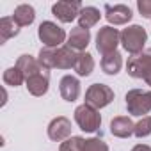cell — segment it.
<instances>
[{
	"label": "cell",
	"instance_id": "22",
	"mask_svg": "<svg viewBox=\"0 0 151 151\" xmlns=\"http://www.w3.org/2000/svg\"><path fill=\"white\" fill-rule=\"evenodd\" d=\"M4 84L6 86H11V87H18L25 82V77H23V73L14 66V68H9L4 71Z\"/></svg>",
	"mask_w": 151,
	"mask_h": 151
},
{
	"label": "cell",
	"instance_id": "8",
	"mask_svg": "<svg viewBox=\"0 0 151 151\" xmlns=\"http://www.w3.org/2000/svg\"><path fill=\"white\" fill-rule=\"evenodd\" d=\"M82 9L84 7L78 0H73V2L71 0H60V2L52 6V14L62 23H71L75 18H78Z\"/></svg>",
	"mask_w": 151,
	"mask_h": 151
},
{
	"label": "cell",
	"instance_id": "30",
	"mask_svg": "<svg viewBox=\"0 0 151 151\" xmlns=\"http://www.w3.org/2000/svg\"><path fill=\"white\" fill-rule=\"evenodd\" d=\"M149 98H151V91H149Z\"/></svg>",
	"mask_w": 151,
	"mask_h": 151
},
{
	"label": "cell",
	"instance_id": "12",
	"mask_svg": "<svg viewBox=\"0 0 151 151\" xmlns=\"http://www.w3.org/2000/svg\"><path fill=\"white\" fill-rule=\"evenodd\" d=\"M59 91L62 100L66 101H75L80 96V82L77 77H71V75H66V77L60 78L59 82Z\"/></svg>",
	"mask_w": 151,
	"mask_h": 151
},
{
	"label": "cell",
	"instance_id": "4",
	"mask_svg": "<svg viewBox=\"0 0 151 151\" xmlns=\"http://www.w3.org/2000/svg\"><path fill=\"white\" fill-rule=\"evenodd\" d=\"M126 109H128V114L144 117V114H147L151 110L149 91H142V89L128 91L126 93Z\"/></svg>",
	"mask_w": 151,
	"mask_h": 151
},
{
	"label": "cell",
	"instance_id": "5",
	"mask_svg": "<svg viewBox=\"0 0 151 151\" xmlns=\"http://www.w3.org/2000/svg\"><path fill=\"white\" fill-rule=\"evenodd\" d=\"M37 36H39L41 43L48 48H60V45L66 39L64 29H60L53 22H43L37 29Z\"/></svg>",
	"mask_w": 151,
	"mask_h": 151
},
{
	"label": "cell",
	"instance_id": "7",
	"mask_svg": "<svg viewBox=\"0 0 151 151\" xmlns=\"http://www.w3.org/2000/svg\"><path fill=\"white\" fill-rule=\"evenodd\" d=\"M126 71L133 78H144L146 73L151 71V46L139 55H132L126 62Z\"/></svg>",
	"mask_w": 151,
	"mask_h": 151
},
{
	"label": "cell",
	"instance_id": "18",
	"mask_svg": "<svg viewBox=\"0 0 151 151\" xmlns=\"http://www.w3.org/2000/svg\"><path fill=\"white\" fill-rule=\"evenodd\" d=\"M123 68V57L119 52H114V53H109V55H103L101 59V69L103 73L107 75H117Z\"/></svg>",
	"mask_w": 151,
	"mask_h": 151
},
{
	"label": "cell",
	"instance_id": "10",
	"mask_svg": "<svg viewBox=\"0 0 151 151\" xmlns=\"http://www.w3.org/2000/svg\"><path fill=\"white\" fill-rule=\"evenodd\" d=\"M132 9L124 4H107L105 6V18L109 20L110 27L112 25H126L130 20H132Z\"/></svg>",
	"mask_w": 151,
	"mask_h": 151
},
{
	"label": "cell",
	"instance_id": "13",
	"mask_svg": "<svg viewBox=\"0 0 151 151\" xmlns=\"http://www.w3.org/2000/svg\"><path fill=\"white\" fill-rule=\"evenodd\" d=\"M89 41H91V34L87 29H82V27L71 29V32L68 36V46L73 48L75 52H80V53L87 48Z\"/></svg>",
	"mask_w": 151,
	"mask_h": 151
},
{
	"label": "cell",
	"instance_id": "23",
	"mask_svg": "<svg viewBox=\"0 0 151 151\" xmlns=\"http://www.w3.org/2000/svg\"><path fill=\"white\" fill-rule=\"evenodd\" d=\"M55 50L57 48H41L39 50V57H37V62L45 68V69H52L55 68Z\"/></svg>",
	"mask_w": 151,
	"mask_h": 151
},
{
	"label": "cell",
	"instance_id": "1",
	"mask_svg": "<svg viewBox=\"0 0 151 151\" xmlns=\"http://www.w3.org/2000/svg\"><path fill=\"white\" fill-rule=\"evenodd\" d=\"M147 34L140 25H130L121 32V45L130 55H139L144 52Z\"/></svg>",
	"mask_w": 151,
	"mask_h": 151
},
{
	"label": "cell",
	"instance_id": "19",
	"mask_svg": "<svg viewBox=\"0 0 151 151\" xmlns=\"http://www.w3.org/2000/svg\"><path fill=\"white\" fill-rule=\"evenodd\" d=\"M73 69L77 71L78 77H89V75L93 73V69H94V59H93V55L87 53V52L78 53L77 62H75V68Z\"/></svg>",
	"mask_w": 151,
	"mask_h": 151
},
{
	"label": "cell",
	"instance_id": "9",
	"mask_svg": "<svg viewBox=\"0 0 151 151\" xmlns=\"http://www.w3.org/2000/svg\"><path fill=\"white\" fill-rule=\"evenodd\" d=\"M48 137L53 142H64L71 137V121L64 116H59L52 119L48 124Z\"/></svg>",
	"mask_w": 151,
	"mask_h": 151
},
{
	"label": "cell",
	"instance_id": "6",
	"mask_svg": "<svg viewBox=\"0 0 151 151\" xmlns=\"http://www.w3.org/2000/svg\"><path fill=\"white\" fill-rule=\"evenodd\" d=\"M121 43V32L110 25L107 27H101L98 36H96V50L101 53V55H109V53H114L117 45Z\"/></svg>",
	"mask_w": 151,
	"mask_h": 151
},
{
	"label": "cell",
	"instance_id": "15",
	"mask_svg": "<svg viewBox=\"0 0 151 151\" xmlns=\"http://www.w3.org/2000/svg\"><path fill=\"white\" fill-rule=\"evenodd\" d=\"M16 68L23 73V77H25V80L27 78H30V77H34V75H37L39 71H43L45 68L37 62V59H34L32 55H20L18 57V60H16Z\"/></svg>",
	"mask_w": 151,
	"mask_h": 151
},
{
	"label": "cell",
	"instance_id": "11",
	"mask_svg": "<svg viewBox=\"0 0 151 151\" xmlns=\"http://www.w3.org/2000/svg\"><path fill=\"white\" fill-rule=\"evenodd\" d=\"M27 91L32 94V96H45L46 91H48V82H50V73L48 69H43L39 71L37 75L27 78Z\"/></svg>",
	"mask_w": 151,
	"mask_h": 151
},
{
	"label": "cell",
	"instance_id": "21",
	"mask_svg": "<svg viewBox=\"0 0 151 151\" xmlns=\"http://www.w3.org/2000/svg\"><path fill=\"white\" fill-rule=\"evenodd\" d=\"M20 25L13 20V16H6L0 20V43H6L7 39L18 36Z\"/></svg>",
	"mask_w": 151,
	"mask_h": 151
},
{
	"label": "cell",
	"instance_id": "2",
	"mask_svg": "<svg viewBox=\"0 0 151 151\" xmlns=\"http://www.w3.org/2000/svg\"><path fill=\"white\" fill-rule=\"evenodd\" d=\"M75 121H77L78 128L82 132H87V133H93V132H98L100 126H101V116L96 109L89 107V105H80L75 109Z\"/></svg>",
	"mask_w": 151,
	"mask_h": 151
},
{
	"label": "cell",
	"instance_id": "24",
	"mask_svg": "<svg viewBox=\"0 0 151 151\" xmlns=\"http://www.w3.org/2000/svg\"><path fill=\"white\" fill-rule=\"evenodd\" d=\"M133 135L139 137V139H144V137L151 135V116H144L142 119H139V121L135 123Z\"/></svg>",
	"mask_w": 151,
	"mask_h": 151
},
{
	"label": "cell",
	"instance_id": "26",
	"mask_svg": "<svg viewBox=\"0 0 151 151\" xmlns=\"http://www.w3.org/2000/svg\"><path fill=\"white\" fill-rule=\"evenodd\" d=\"M84 151H109V144L100 137H93L86 140Z\"/></svg>",
	"mask_w": 151,
	"mask_h": 151
},
{
	"label": "cell",
	"instance_id": "20",
	"mask_svg": "<svg viewBox=\"0 0 151 151\" xmlns=\"http://www.w3.org/2000/svg\"><path fill=\"white\" fill-rule=\"evenodd\" d=\"M100 18H101V14H100V11L96 9V7H84L82 11H80V14H78V27H82V29H91V27H94L98 22H100Z\"/></svg>",
	"mask_w": 151,
	"mask_h": 151
},
{
	"label": "cell",
	"instance_id": "16",
	"mask_svg": "<svg viewBox=\"0 0 151 151\" xmlns=\"http://www.w3.org/2000/svg\"><path fill=\"white\" fill-rule=\"evenodd\" d=\"M77 57H78V53H75V50L69 48L68 45L66 46H60V48L55 50V68H59V69L75 68Z\"/></svg>",
	"mask_w": 151,
	"mask_h": 151
},
{
	"label": "cell",
	"instance_id": "27",
	"mask_svg": "<svg viewBox=\"0 0 151 151\" xmlns=\"http://www.w3.org/2000/svg\"><path fill=\"white\" fill-rule=\"evenodd\" d=\"M137 7H139V13L144 18H151V0H139Z\"/></svg>",
	"mask_w": 151,
	"mask_h": 151
},
{
	"label": "cell",
	"instance_id": "25",
	"mask_svg": "<svg viewBox=\"0 0 151 151\" xmlns=\"http://www.w3.org/2000/svg\"><path fill=\"white\" fill-rule=\"evenodd\" d=\"M86 139L82 137H69L60 144V151H84Z\"/></svg>",
	"mask_w": 151,
	"mask_h": 151
},
{
	"label": "cell",
	"instance_id": "14",
	"mask_svg": "<svg viewBox=\"0 0 151 151\" xmlns=\"http://www.w3.org/2000/svg\"><path fill=\"white\" fill-rule=\"evenodd\" d=\"M133 130H135V124L128 116H117L110 121V133L114 137L128 139L130 135H133Z\"/></svg>",
	"mask_w": 151,
	"mask_h": 151
},
{
	"label": "cell",
	"instance_id": "29",
	"mask_svg": "<svg viewBox=\"0 0 151 151\" xmlns=\"http://www.w3.org/2000/svg\"><path fill=\"white\" fill-rule=\"evenodd\" d=\"M142 80H144V82H146V84L151 87V71H147V73H146V77H144Z\"/></svg>",
	"mask_w": 151,
	"mask_h": 151
},
{
	"label": "cell",
	"instance_id": "28",
	"mask_svg": "<svg viewBox=\"0 0 151 151\" xmlns=\"http://www.w3.org/2000/svg\"><path fill=\"white\" fill-rule=\"evenodd\" d=\"M132 151H151V147H149L147 144H137Z\"/></svg>",
	"mask_w": 151,
	"mask_h": 151
},
{
	"label": "cell",
	"instance_id": "3",
	"mask_svg": "<svg viewBox=\"0 0 151 151\" xmlns=\"http://www.w3.org/2000/svg\"><path fill=\"white\" fill-rule=\"evenodd\" d=\"M114 101V91L105 84H93L86 91V105L100 110Z\"/></svg>",
	"mask_w": 151,
	"mask_h": 151
},
{
	"label": "cell",
	"instance_id": "17",
	"mask_svg": "<svg viewBox=\"0 0 151 151\" xmlns=\"http://www.w3.org/2000/svg\"><path fill=\"white\" fill-rule=\"evenodd\" d=\"M34 18H36V11H34V7L29 6V4L18 6V7L14 9V13H13V20H14L20 27L30 25V23L34 22Z\"/></svg>",
	"mask_w": 151,
	"mask_h": 151
}]
</instances>
